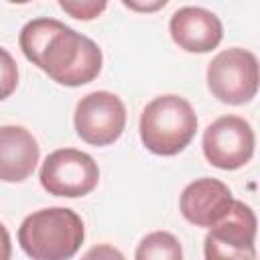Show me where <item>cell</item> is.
Returning a JSON list of instances; mask_svg holds the SVG:
<instances>
[{
  "label": "cell",
  "mask_w": 260,
  "mask_h": 260,
  "mask_svg": "<svg viewBox=\"0 0 260 260\" xmlns=\"http://www.w3.org/2000/svg\"><path fill=\"white\" fill-rule=\"evenodd\" d=\"M18 43L24 57L59 85L79 87L102 71V49L61 20L47 16L28 20Z\"/></svg>",
  "instance_id": "6da1fadb"
},
{
  "label": "cell",
  "mask_w": 260,
  "mask_h": 260,
  "mask_svg": "<svg viewBox=\"0 0 260 260\" xmlns=\"http://www.w3.org/2000/svg\"><path fill=\"white\" fill-rule=\"evenodd\" d=\"M83 221L69 207H45L26 215L18 244L32 260H69L83 244Z\"/></svg>",
  "instance_id": "7a4b0ae2"
},
{
  "label": "cell",
  "mask_w": 260,
  "mask_h": 260,
  "mask_svg": "<svg viewBox=\"0 0 260 260\" xmlns=\"http://www.w3.org/2000/svg\"><path fill=\"white\" fill-rule=\"evenodd\" d=\"M140 140L160 156L179 154L197 132V116L191 104L175 93L154 98L140 114Z\"/></svg>",
  "instance_id": "3957f363"
},
{
  "label": "cell",
  "mask_w": 260,
  "mask_h": 260,
  "mask_svg": "<svg viewBox=\"0 0 260 260\" xmlns=\"http://www.w3.org/2000/svg\"><path fill=\"white\" fill-rule=\"evenodd\" d=\"M207 87L223 104H248L258 91L256 55L240 47L217 53L207 65Z\"/></svg>",
  "instance_id": "277c9868"
},
{
  "label": "cell",
  "mask_w": 260,
  "mask_h": 260,
  "mask_svg": "<svg viewBox=\"0 0 260 260\" xmlns=\"http://www.w3.org/2000/svg\"><path fill=\"white\" fill-rule=\"evenodd\" d=\"M39 179L49 195L75 199L95 189L100 181V169L87 152L59 148L45 158Z\"/></svg>",
  "instance_id": "5b68a950"
},
{
  "label": "cell",
  "mask_w": 260,
  "mask_h": 260,
  "mask_svg": "<svg viewBox=\"0 0 260 260\" xmlns=\"http://www.w3.org/2000/svg\"><path fill=\"white\" fill-rule=\"evenodd\" d=\"M256 215L244 201L232 203L228 215L209 228L203 240L205 260H256Z\"/></svg>",
  "instance_id": "8992f818"
},
{
  "label": "cell",
  "mask_w": 260,
  "mask_h": 260,
  "mask_svg": "<svg viewBox=\"0 0 260 260\" xmlns=\"http://www.w3.org/2000/svg\"><path fill=\"white\" fill-rule=\"evenodd\" d=\"M77 136L93 146L116 142L126 126V108L112 91H91L83 95L73 114Z\"/></svg>",
  "instance_id": "52a82bcc"
},
{
  "label": "cell",
  "mask_w": 260,
  "mask_h": 260,
  "mask_svg": "<svg viewBox=\"0 0 260 260\" xmlns=\"http://www.w3.org/2000/svg\"><path fill=\"white\" fill-rule=\"evenodd\" d=\"M205 158L221 169L236 171L244 167L254 154V130L240 116H221L203 132Z\"/></svg>",
  "instance_id": "ba28073f"
},
{
  "label": "cell",
  "mask_w": 260,
  "mask_h": 260,
  "mask_svg": "<svg viewBox=\"0 0 260 260\" xmlns=\"http://www.w3.org/2000/svg\"><path fill=\"white\" fill-rule=\"evenodd\" d=\"M232 203L234 197L230 187L211 177L195 179L179 197L181 215L197 228H211L221 221L232 209Z\"/></svg>",
  "instance_id": "9c48e42d"
},
{
  "label": "cell",
  "mask_w": 260,
  "mask_h": 260,
  "mask_svg": "<svg viewBox=\"0 0 260 260\" xmlns=\"http://www.w3.org/2000/svg\"><path fill=\"white\" fill-rule=\"evenodd\" d=\"M173 41L187 53H209L221 43L223 26L219 18L201 6L179 8L169 22Z\"/></svg>",
  "instance_id": "30bf717a"
},
{
  "label": "cell",
  "mask_w": 260,
  "mask_h": 260,
  "mask_svg": "<svg viewBox=\"0 0 260 260\" xmlns=\"http://www.w3.org/2000/svg\"><path fill=\"white\" fill-rule=\"evenodd\" d=\"M39 144L22 126H0V181L20 183L28 179L39 162Z\"/></svg>",
  "instance_id": "8fae6325"
},
{
  "label": "cell",
  "mask_w": 260,
  "mask_h": 260,
  "mask_svg": "<svg viewBox=\"0 0 260 260\" xmlns=\"http://www.w3.org/2000/svg\"><path fill=\"white\" fill-rule=\"evenodd\" d=\"M134 260H183V248L173 234L150 232L136 246Z\"/></svg>",
  "instance_id": "7c38bea8"
},
{
  "label": "cell",
  "mask_w": 260,
  "mask_h": 260,
  "mask_svg": "<svg viewBox=\"0 0 260 260\" xmlns=\"http://www.w3.org/2000/svg\"><path fill=\"white\" fill-rule=\"evenodd\" d=\"M18 85V67L12 55L0 47V102L12 95Z\"/></svg>",
  "instance_id": "4fadbf2b"
},
{
  "label": "cell",
  "mask_w": 260,
  "mask_h": 260,
  "mask_svg": "<svg viewBox=\"0 0 260 260\" xmlns=\"http://www.w3.org/2000/svg\"><path fill=\"white\" fill-rule=\"evenodd\" d=\"M59 6L65 12H69L73 18L91 20V18H95L106 8V2H67V0H61Z\"/></svg>",
  "instance_id": "5bb4252c"
},
{
  "label": "cell",
  "mask_w": 260,
  "mask_h": 260,
  "mask_svg": "<svg viewBox=\"0 0 260 260\" xmlns=\"http://www.w3.org/2000/svg\"><path fill=\"white\" fill-rule=\"evenodd\" d=\"M81 260H126V258L118 248L110 244H98V246H91L81 256Z\"/></svg>",
  "instance_id": "9a60e30c"
},
{
  "label": "cell",
  "mask_w": 260,
  "mask_h": 260,
  "mask_svg": "<svg viewBox=\"0 0 260 260\" xmlns=\"http://www.w3.org/2000/svg\"><path fill=\"white\" fill-rule=\"evenodd\" d=\"M12 256V244H10V234L4 228V223H0V260H10Z\"/></svg>",
  "instance_id": "2e32d148"
}]
</instances>
